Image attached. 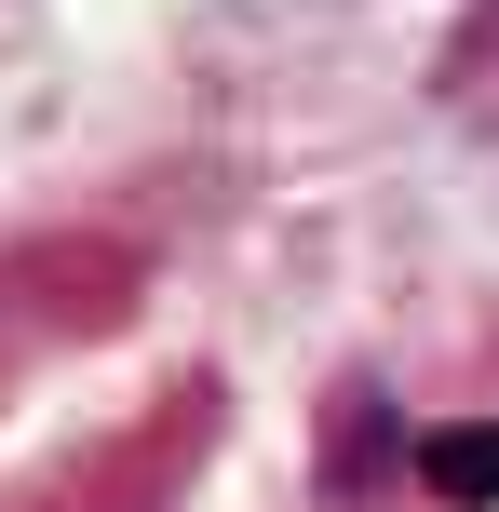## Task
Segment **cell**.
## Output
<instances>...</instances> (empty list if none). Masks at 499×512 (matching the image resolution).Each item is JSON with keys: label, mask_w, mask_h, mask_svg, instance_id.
Here are the masks:
<instances>
[{"label": "cell", "mask_w": 499, "mask_h": 512, "mask_svg": "<svg viewBox=\"0 0 499 512\" xmlns=\"http://www.w3.org/2000/svg\"><path fill=\"white\" fill-rule=\"evenodd\" d=\"M432 499H499V418H473V432H432Z\"/></svg>", "instance_id": "6da1fadb"}]
</instances>
